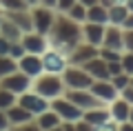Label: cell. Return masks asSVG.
<instances>
[{
    "instance_id": "obj_1",
    "label": "cell",
    "mask_w": 133,
    "mask_h": 131,
    "mask_svg": "<svg viewBox=\"0 0 133 131\" xmlns=\"http://www.w3.org/2000/svg\"><path fill=\"white\" fill-rule=\"evenodd\" d=\"M47 40H49V47L58 49L66 56L71 49H76L82 42V24L69 18L66 14H56L53 27L47 33Z\"/></svg>"
},
{
    "instance_id": "obj_2",
    "label": "cell",
    "mask_w": 133,
    "mask_h": 131,
    "mask_svg": "<svg viewBox=\"0 0 133 131\" xmlns=\"http://www.w3.org/2000/svg\"><path fill=\"white\" fill-rule=\"evenodd\" d=\"M31 89L36 93H40L42 98L53 100L58 96L64 93V80H62V73H49V71H42L40 76H36L31 82Z\"/></svg>"
},
{
    "instance_id": "obj_3",
    "label": "cell",
    "mask_w": 133,
    "mask_h": 131,
    "mask_svg": "<svg viewBox=\"0 0 133 131\" xmlns=\"http://www.w3.org/2000/svg\"><path fill=\"white\" fill-rule=\"evenodd\" d=\"M62 80H64L66 89H89L93 84V78L89 76V71L80 65H66V69L62 71Z\"/></svg>"
},
{
    "instance_id": "obj_4",
    "label": "cell",
    "mask_w": 133,
    "mask_h": 131,
    "mask_svg": "<svg viewBox=\"0 0 133 131\" xmlns=\"http://www.w3.org/2000/svg\"><path fill=\"white\" fill-rule=\"evenodd\" d=\"M29 11H31V20H33V31L47 36V33L51 31V27H53V20H56L58 11L53 9V7L40 5V2H38V5H33Z\"/></svg>"
},
{
    "instance_id": "obj_5",
    "label": "cell",
    "mask_w": 133,
    "mask_h": 131,
    "mask_svg": "<svg viewBox=\"0 0 133 131\" xmlns=\"http://www.w3.org/2000/svg\"><path fill=\"white\" fill-rule=\"evenodd\" d=\"M49 109H53V111L60 116V120H66V122H76V120H80L82 113H84L80 107H78V104H73L71 100L66 98L64 93L58 96V98H53V100H49Z\"/></svg>"
},
{
    "instance_id": "obj_6",
    "label": "cell",
    "mask_w": 133,
    "mask_h": 131,
    "mask_svg": "<svg viewBox=\"0 0 133 131\" xmlns=\"http://www.w3.org/2000/svg\"><path fill=\"white\" fill-rule=\"evenodd\" d=\"M31 82H33V78H29V76L22 73L20 69H16V71H11V73H7V76H2V78H0V87H5V89L14 91L16 96L29 91V89H31Z\"/></svg>"
},
{
    "instance_id": "obj_7",
    "label": "cell",
    "mask_w": 133,
    "mask_h": 131,
    "mask_svg": "<svg viewBox=\"0 0 133 131\" xmlns=\"http://www.w3.org/2000/svg\"><path fill=\"white\" fill-rule=\"evenodd\" d=\"M18 104H20V107H24L29 113H33V118L38 116V113H42V111H47V109H49V100L42 98L40 93H36L33 89L20 93L18 96Z\"/></svg>"
},
{
    "instance_id": "obj_8",
    "label": "cell",
    "mask_w": 133,
    "mask_h": 131,
    "mask_svg": "<svg viewBox=\"0 0 133 131\" xmlns=\"http://www.w3.org/2000/svg\"><path fill=\"white\" fill-rule=\"evenodd\" d=\"M66 65H69L66 56L62 51H58V49H53V47H49L42 53V69L49 71V73H62L66 69Z\"/></svg>"
},
{
    "instance_id": "obj_9",
    "label": "cell",
    "mask_w": 133,
    "mask_h": 131,
    "mask_svg": "<svg viewBox=\"0 0 133 131\" xmlns=\"http://www.w3.org/2000/svg\"><path fill=\"white\" fill-rule=\"evenodd\" d=\"M20 42H22V47H24V51H27V53H38V56H42V53L49 49L47 36H44V33H38V31L22 33Z\"/></svg>"
},
{
    "instance_id": "obj_10",
    "label": "cell",
    "mask_w": 133,
    "mask_h": 131,
    "mask_svg": "<svg viewBox=\"0 0 133 131\" xmlns=\"http://www.w3.org/2000/svg\"><path fill=\"white\" fill-rule=\"evenodd\" d=\"M64 96L71 100L73 104H78L82 111H89V109L100 107V104H102L89 89H64Z\"/></svg>"
},
{
    "instance_id": "obj_11",
    "label": "cell",
    "mask_w": 133,
    "mask_h": 131,
    "mask_svg": "<svg viewBox=\"0 0 133 131\" xmlns=\"http://www.w3.org/2000/svg\"><path fill=\"white\" fill-rule=\"evenodd\" d=\"M98 53H100V47H95V45H89V42L82 40L76 49H71V51L66 53V60H69V65H80V67H82L87 60L95 58Z\"/></svg>"
},
{
    "instance_id": "obj_12",
    "label": "cell",
    "mask_w": 133,
    "mask_h": 131,
    "mask_svg": "<svg viewBox=\"0 0 133 131\" xmlns=\"http://www.w3.org/2000/svg\"><path fill=\"white\" fill-rule=\"evenodd\" d=\"M89 91H91V93H93L102 104L113 102V100L120 96V91L113 87V82H111V80H93V84L89 87Z\"/></svg>"
},
{
    "instance_id": "obj_13",
    "label": "cell",
    "mask_w": 133,
    "mask_h": 131,
    "mask_svg": "<svg viewBox=\"0 0 133 131\" xmlns=\"http://www.w3.org/2000/svg\"><path fill=\"white\" fill-rule=\"evenodd\" d=\"M100 47L113 49V51H124V29L120 24H107L104 38H102Z\"/></svg>"
},
{
    "instance_id": "obj_14",
    "label": "cell",
    "mask_w": 133,
    "mask_h": 131,
    "mask_svg": "<svg viewBox=\"0 0 133 131\" xmlns=\"http://www.w3.org/2000/svg\"><path fill=\"white\" fill-rule=\"evenodd\" d=\"M5 113H7V120H9V129H22V127H27V124L33 122V113H29L27 109L20 107L18 102L11 104Z\"/></svg>"
},
{
    "instance_id": "obj_15",
    "label": "cell",
    "mask_w": 133,
    "mask_h": 131,
    "mask_svg": "<svg viewBox=\"0 0 133 131\" xmlns=\"http://www.w3.org/2000/svg\"><path fill=\"white\" fill-rule=\"evenodd\" d=\"M18 69L22 71V73H27L29 78H36V76L42 73V56H38V53H24L22 58H18Z\"/></svg>"
},
{
    "instance_id": "obj_16",
    "label": "cell",
    "mask_w": 133,
    "mask_h": 131,
    "mask_svg": "<svg viewBox=\"0 0 133 131\" xmlns=\"http://www.w3.org/2000/svg\"><path fill=\"white\" fill-rule=\"evenodd\" d=\"M82 118H84L87 122H89L93 129H100V127H104L107 122L111 120V111H109V104H100V107H93L89 109V111L82 113Z\"/></svg>"
},
{
    "instance_id": "obj_17",
    "label": "cell",
    "mask_w": 133,
    "mask_h": 131,
    "mask_svg": "<svg viewBox=\"0 0 133 131\" xmlns=\"http://www.w3.org/2000/svg\"><path fill=\"white\" fill-rule=\"evenodd\" d=\"M104 29L107 24H100V22H82V40L89 42V45H95L100 47L102 45V38H104Z\"/></svg>"
},
{
    "instance_id": "obj_18",
    "label": "cell",
    "mask_w": 133,
    "mask_h": 131,
    "mask_svg": "<svg viewBox=\"0 0 133 131\" xmlns=\"http://www.w3.org/2000/svg\"><path fill=\"white\" fill-rule=\"evenodd\" d=\"M82 67L89 71V76L93 80H109L111 78V76H109V65H107V60L100 56V53L95 58H91V60H87Z\"/></svg>"
},
{
    "instance_id": "obj_19",
    "label": "cell",
    "mask_w": 133,
    "mask_h": 131,
    "mask_svg": "<svg viewBox=\"0 0 133 131\" xmlns=\"http://www.w3.org/2000/svg\"><path fill=\"white\" fill-rule=\"evenodd\" d=\"M33 122H36V127H38L40 131H53V129H60V116H58L53 109H47V111L38 113V116L33 118Z\"/></svg>"
},
{
    "instance_id": "obj_20",
    "label": "cell",
    "mask_w": 133,
    "mask_h": 131,
    "mask_svg": "<svg viewBox=\"0 0 133 131\" xmlns=\"http://www.w3.org/2000/svg\"><path fill=\"white\" fill-rule=\"evenodd\" d=\"M31 9V7H29ZM29 9H20V11H5V16L16 24V27L22 29V33L33 31V20H31V11Z\"/></svg>"
},
{
    "instance_id": "obj_21",
    "label": "cell",
    "mask_w": 133,
    "mask_h": 131,
    "mask_svg": "<svg viewBox=\"0 0 133 131\" xmlns=\"http://www.w3.org/2000/svg\"><path fill=\"white\" fill-rule=\"evenodd\" d=\"M109 111H111V118H113L115 122H124L129 120V111H131V102H127V100L122 98V96H118V98L113 100V102H109Z\"/></svg>"
},
{
    "instance_id": "obj_22",
    "label": "cell",
    "mask_w": 133,
    "mask_h": 131,
    "mask_svg": "<svg viewBox=\"0 0 133 131\" xmlns=\"http://www.w3.org/2000/svg\"><path fill=\"white\" fill-rule=\"evenodd\" d=\"M87 20L89 22H100V24H109V7H104L102 2L87 7Z\"/></svg>"
},
{
    "instance_id": "obj_23",
    "label": "cell",
    "mask_w": 133,
    "mask_h": 131,
    "mask_svg": "<svg viewBox=\"0 0 133 131\" xmlns=\"http://www.w3.org/2000/svg\"><path fill=\"white\" fill-rule=\"evenodd\" d=\"M0 36L7 38L9 42H16V40H20V38H22V29L16 27V24L5 16V18H2V22H0Z\"/></svg>"
},
{
    "instance_id": "obj_24",
    "label": "cell",
    "mask_w": 133,
    "mask_h": 131,
    "mask_svg": "<svg viewBox=\"0 0 133 131\" xmlns=\"http://www.w3.org/2000/svg\"><path fill=\"white\" fill-rule=\"evenodd\" d=\"M127 16H129V9L124 2H118V5L109 7V24H122Z\"/></svg>"
},
{
    "instance_id": "obj_25",
    "label": "cell",
    "mask_w": 133,
    "mask_h": 131,
    "mask_svg": "<svg viewBox=\"0 0 133 131\" xmlns=\"http://www.w3.org/2000/svg\"><path fill=\"white\" fill-rule=\"evenodd\" d=\"M64 14L69 16V18H73L76 22H80V24H82V22H87V7L82 5L80 0H76V2H73V5L64 11Z\"/></svg>"
},
{
    "instance_id": "obj_26",
    "label": "cell",
    "mask_w": 133,
    "mask_h": 131,
    "mask_svg": "<svg viewBox=\"0 0 133 131\" xmlns=\"http://www.w3.org/2000/svg\"><path fill=\"white\" fill-rule=\"evenodd\" d=\"M16 102H18V96H16L14 91L5 89V87H0V109L7 111V109H9L11 104H16Z\"/></svg>"
},
{
    "instance_id": "obj_27",
    "label": "cell",
    "mask_w": 133,
    "mask_h": 131,
    "mask_svg": "<svg viewBox=\"0 0 133 131\" xmlns=\"http://www.w3.org/2000/svg\"><path fill=\"white\" fill-rule=\"evenodd\" d=\"M16 69H18V62L11 56H0V78L11 73V71H16Z\"/></svg>"
},
{
    "instance_id": "obj_28",
    "label": "cell",
    "mask_w": 133,
    "mask_h": 131,
    "mask_svg": "<svg viewBox=\"0 0 133 131\" xmlns=\"http://www.w3.org/2000/svg\"><path fill=\"white\" fill-rule=\"evenodd\" d=\"M2 11H20V9H29V5L24 0H0Z\"/></svg>"
},
{
    "instance_id": "obj_29",
    "label": "cell",
    "mask_w": 133,
    "mask_h": 131,
    "mask_svg": "<svg viewBox=\"0 0 133 131\" xmlns=\"http://www.w3.org/2000/svg\"><path fill=\"white\" fill-rule=\"evenodd\" d=\"M120 62H122L124 73L133 76V51H122V58H120Z\"/></svg>"
},
{
    "instance_id": "obj_30",
    "label": "cell",
    "mask_w": 133,
    "mask_h": 131,
    "mask_svg": "<svg viewBox=\"0 0 133 131\" xmlns=\"http://www.w3.org/2000/svg\"><path fill=\"white\" fill-rule=\"evenodd\" d=\"M129 78H131V76H129V73H124V71H122V73H118V76H111V82H113V87H115V89H124V87H127V84H129Z\"/></svg>"
},
{
    "instance_id": "obj_31",
    "label": "cell",
    "mask_w": 133,
    "mask_h": 131,
    "mask_svg": "<svg viewBox=\"0 0 133 131\" xmlns=\"http://www.w3.org/2000/svg\"><path fill=\"white\" fill-rule=\"evenodd\" d=\"M100 56L104 58L107 62H113L122 58V51H113V49H107V47H100Z\"/></svg>"
},
{
    "instance_id": "obj_32",
    "label": "cell",
    "mask_w": 133,
    "mask_h": 131,
    "mask_svg": "<svg viewBox=\"0 0 133 131\" xmlns=\"http://www.w3.org/2000/svg\"><path fill=\"white\" fill-rule=\"evenodd\" d=\"M24 47H22V42L20 40H16V42H11V47H9V56L14 58V60H18V58H22L24 56Z\"/></svg>"
},
{
    "instance_id": "obj_33",
    "label": "cell",
    "mask_w": 133,
    "mask_h": 131,
    "mask_svg": "<svg viewBox=\"0 0 133 131\" xmlns=\"http://www.w3.org/2000/svg\"><path fill=\"white\" fill-rule=\"evenodd\" d=\"M124 51H133V29H124Z\"/></svg>"
},
{
    "instance_id": "obj_34",
    "label": "cell",
    "mask_w": 133,
    "mask_h": 131,
    "mask_svg": "<svg viewBox=\"0 0 133 131\" xmlns=\"http://www.w3.org/2000/svg\"><path fill=\"white\" fill-rule=\"evenodd\" d=\"M109 65V76H118V73H122V62L120 60H113V62H107Z\"/></svg>"
},
{
    "instance_id": "obj_35",
    "label": "cell",
    "mask_w": 133,
    "mask_h": 131,
    "mask_svg": "<svg viewBox=\"0 0 133 131\" xmlns=\"http://www.w3.org/2000/svg\"><path fill=\"white\" fill-rule=\"evenodd\" d=\"M73 2H76V0H58V2H56V11H58V14H64Z\"/></svg>"
},
{
    "instance_id": "obj_36",
    "label": "cell",
    "mask_w": 133,
    "mask_h": 131,
    "mask_svg": "<svg viewBox=\"0 0 133 131\" xmlns=\"http://www.w3.org/2000/svg\"><path fill=\"white\" fill-rule=\"evenodd\" d=\"M120 96H122L127 102H131V104H133V87H131V84H127L124 89H120Z\"/></svg>"
},
{
    "instance_id": "obj_37",
    "label": "cell",
    "mask_w": 133,
    "mask_h": 131,
    "mask_svg": "<svg viewBox=\"0 0 133 131\" xmlns=\"http://www.w3.org/2000/svg\"><path fill=\"white\" fill-rule=\"evenodd\" d=\"M9 47H11V42L0 36V56H9Z\"/></svg>"
},
{
    "instance_id": "obj_38",
    "label": "cell",
    "mask_w": 133,
    "mask_h": 131,
    "mask_svg": "<svg viewBox=\"0 0 133 131\" xmlns=\"http://www.w3.org/2000/svg\"><path fill=\"white\" fill-rule=\"evenodd\" d=\"M5 129H9V120H7V113L0 109V131H5Z\"/></svg>"
},
{
    "instance_id": "obj_39",
    "label": "cell",
    "mask_w": 133,
    "mask_h": 131,
    "mask_svg": "<svg viewBox=\"0 0 133 131\" xmlns=\"http://www.w3.org/2000/svg\"><path fill=\"white\" fill-rule=\"evenodd\" d=\"M122 29H133V11H129V16L124 18V22L120 24Z\"/></svg>"
},
{
    "instance_id": "obj_40",
    "label": "cell",
    "mask_w": 133,
    "mask_h": 131,
    "mask_svg": "<svg viewBox=\"0 0 133 131\" xmlns=\"http://www.w3.org/2000/svg\"><path fill=\"white\" fill-rule=\"evenodd\" d=\"M40 5H44V7H53V9H56V2L58 0H38Z\"/></svg>"
},
{
    "instance_id": "obj_41",
    "label": "cell",
    "mask_w": 133,
    "mask_h": 131,
    "mask_svg": "<svg viewBox=\"0 0 133 131\" xmlns=\"http://www.w3.org/2000/svg\"><path fill=\"white\" fill-rule=\"evenodd\" d=\"M80 2H82L84 7H91V5H95V2H100V0H80Z\"/></svg>"
},
{
    "instance_id": "obj_42",
    "label": "cell",
    "mask_w": 133,
    "mask_h": 131,
    "mask_svg": "<svg viewBox=\"0 0 133 131\" xmlns=\"http://www.w3.org/2000/svg\"><path fill=\"white\" fill-rule=\"evenodd\" d=\"M124 5H127L129 11H133V0H124Z\"/></svg>"
},
{
    "instance_id": "obj_43",
    "label": "cell",
    "mask_w": 133,
    "mask_h": 131,
    "mask_svg": "<svg viewBox=\"0 0 133 131\" xmlns=\"http://www.w3.org/2000/svg\"><path fill=\"white\" fill-rule=\"evenodd\" d=\"M129 122L133 124V104H131V111H129Z\"/></svg>"
},
{
    "instance_id": "obj_44",
    "label": "cell",
    "mask_w": 133,
    "mask_h": 131,
    "mask_svg": "<svg viewBox=\"0 0 133 131\" xmlns=\"http://www.w3.org/2000/svg\"><path fill=\"white\" fill-rule=\"evenodd\" d=\"M24 2H27L29 7H33V5H38V0H24Z\"/></svg>"
},
{
    "instance_id": "obj_45",
    "label": "cell",
    "mask_w": 133,
    "mask_h": 131,
    "mask_svg": "<svg viewBox=\"0 0 133 131\" xmlns=\"http://www.w3.org/2000/svg\"><path fill=\"white\" fill-rule=\"evenodd\" d=\"M2 18H5V11H2V7H0V22H2Z\"/></svg>"
},
{
    "instance_id": "obj_46",
    "label": "cell",
    "mask_w": 133,
    "mask_h": 131,
    "mask_svg": "<svg viewBox=\"0 0 133 131\" xmlns=\"http://www.w3.org/2000/svg\"><path fill=\"white\" fill-rule=\"evenodd\" d=\"M129 84H131V87H133V76H131V78H129Z\"/></svg>"
}]
</instances>
